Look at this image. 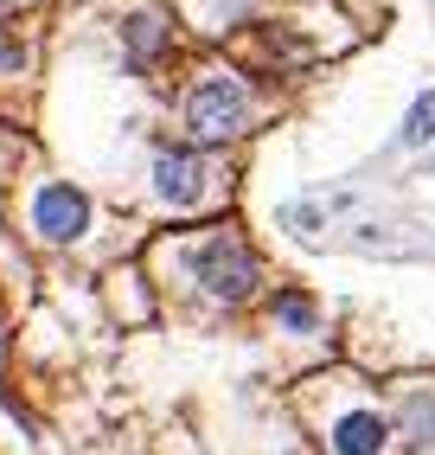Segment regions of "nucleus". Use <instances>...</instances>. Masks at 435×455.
I'll return each instance as SVG.
<instances>
[{"mask_svg": "<svg viewBox=\"0 0 435 455\" xmlns=\"http://www.w3.org/2000/svg\"><path fill=\"white\" fill-rule=\"evenodd\" d=\"M193 276L205 283V295L218 301H243L257 289V257L237 244V237H205V244L193 251Z\"/></svg>", "mask_w": 435, "mask_h": 455, "instance_id": "nucleus-2", "label": "nucleus"}, {"mask_svg": "<svg viewBox=\"0 0 435 455\" xmlns=\"http://www.w3.org/2000/svg\"><path fill=\"white\" fill-rule=\"evenodd\" d=\"M154 193H161L167 205H199V193H205V161L186 155V148H167V155L154 161Z\"/></svg>", "mask_w": 435, "mask_h": 455, "instance_id": "nucleus-4", "label": "nucleus"}, {"mask_svg": "<svg viewBox=\"0 0 435 455\" xmlns=\"http://www.w3.org/2000/svg\"><path fill=\"white\" fill-rule=\"evenodd\" d=\"M397 423H403V443L416 455H435V398H410Z\"/></svg>", "mask_w": 435, "mask_h": 455, "instance_id": "nucleus-6", "label": "nucleus"}, {"mask_svg": "<svg viewBox=\"0 0 435 455\" xmlns=\"http://www.w3.org/2000/svg\"><path fill=\"white\" fill-rule=\"evenodd\" d=\"M429 135H435V90H423V97L410 103V123H403L397 141H403V148H423Z\"/></svg>", "mask_w": 435, "mask_h": 455, "instance_id": "nucleus-7", "label": "nucleus"}, {"mask_svg": "<svg viewBox=\"0 0 435 455\" xmlns=\"http://www.w3.org/2000/svg\"><path fill=\"white\" fill-rule=\"evenodd\" d=\"M384 443H391V423L378 411H346L333 430V455H378Z\"/></svg>", "mask_w": 435, "mask_h": 455, "instance_id": "nucleus-5", "label": "nucleus"}, {"mask_svg": "<svg viewBox=\"0 0 435 455\" xmlns=\"http://www.w3.org/2000/svg\"><path fill=\"white\" fill-rule=\"evenodd\" d=\"M243 123H250V90L237 77L211 71V77H199L186 90V135L193 141H231Z\"/></svg>", "mask_w": 435, "mask_h": 455, "instance_id": "nucleus-1", "label": "nucleus"}, {"mask_svg": "<svg viewBox=\"0 0 435 455\" xmlns=\"http://www.w3.org/2000/svg\"><path fill=\"white\" fill-rule=\"evenodd\" d=\"M33 225H39L45 244H71V237H83V225H90V199L77 187H65V180H58V187H39Z\"/></svg>", "mask_w": 435, "mask_h": 455, "instance_id": "nucleus-3", "label": "nucleus"}, {"mask_svg": "<svg viewBox=\"0 0 435 455\" xmlns=\"http://www.w3.org/2000/svg\"><path fill=\"white\" fill-rule=\"evenodd\" d=\"M275 321L289 333H314V301L307 295H275Z\"/></svg>", "mask_w": 435, "mask_h": 455, "instance_id": "nucleus-8", "label": "nucleus"}]
</instances>
